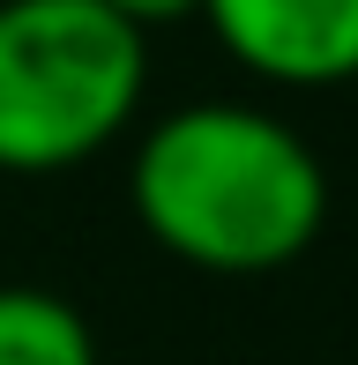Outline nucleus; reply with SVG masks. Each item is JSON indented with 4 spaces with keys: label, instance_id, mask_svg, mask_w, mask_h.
I'll return each instance as SVG.
<instances>
[{
    "label": "nucleus",
    "instance_id": "2",
    "mask_svg": "<svg viewBox=\"0 0 358 365\" xmlns=\"http://www.w3.org/2000/svg\"><path fill=\"white\" fill-rule=\"evenodd\" d=\"M150 82L142 30L97 0L0 8V172H68L127 135Z\"/></svg>",
    "mask_w": 358,
    "mask_h": 365
},
{
    "label": "nucleus",
    "instance_id": "1",
    "mask_svg": "<svg viewBox=\"0 0 358 365\" xmlns=\"http://www.w3.org/2000/svg\"><path fill=\"white\" fill-rule=\"evenodd\" d=\"M127 194L142 231L209 276L284 269L329 217V172L314 142L254 105L165 112L135 149Z\"/></svg>",
    "mask_w": 358,
    "mask_h": 365
},
{
    "label": "nucleus",
    "instance_id": "4",
    "mask_svg": "<svg viewBox=\"0 0 358 365\" xmlns=\"http://www.w3.org/2000/svg\"><path fill=\"white\" fill-rule=\"evenodd\" d=\"M0 365H97L90 321L38 284H0Z\"/></svg>",
    "mask_w": 358,
    "mask_h": 365
},
{
    "label": "nucleus",
    "instance_id": "5",
    "mask_svg": "<svg viewBox=\"0 0 358 365\" xmlns=\"http://www.w3.org/2000/svg\"><path fill=\"white\" fill-rule=\"evenodd\" d=\"M97 8H112L127 30H157V23H187V15H202V0H97Z\"/></svg>",
    "mask_w": 358,
    "mask_h": 365
},
{
    "label": "nucleus",
    "instance_id": "3",
    "mask_svg": "<svg viewBox=\"0 0 358 365\" xmlns=\"http://www.w3.org/2000/svg\"><path fill=\"white\" fill-rule=\"evenodd\" d=\"M224 53L291 90L358 75V0H202Z\"/></svg>",
    "mask_w": 358,
    "mask_h": 365
}]
</instances>
